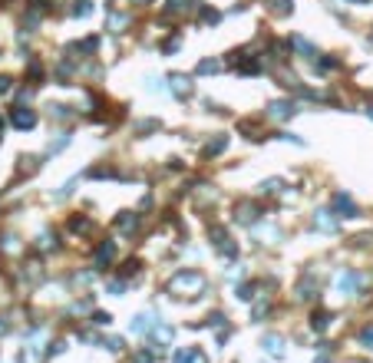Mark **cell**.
I'll list each match as a JSON object with an SVG mask.
<instances>
[{"label":"cell","mask_w":373,"mask_h":363,"mask_svg":"<svg viewBox=\"0 0 373 363\" xmlns=\"http://www.w3.org/2000/svg\"><path fill=\"white\" fill-rule=\"evenodd\" d=\"M172 291H202L205 287V277L199 274V271H182V274L172 277Z\"/></svg>","instance_id":"cell-1"},{"label":"cell","mask_w":373,"mask_h":363,"mask_svg":"<svg viewBox=\"0 0 373 363\" xmlns=\"http://www.w3.org/2000/svg\"><path fill=\"white\" fill-rule=\"evenodd\" d=\"M363 284V274H357V271H347V274H337V291L340 294H353L357 287Z\"/></svg>","instance_id":"cell-2"},{"label":"cell","mask_w":373,"mask_h":363,"mask_svg":"<svg viewBox=\"0 0 373 363\" xmlns=\"http://www.w3.org/2000/svg\"><path fill=\"white\" fill-rule=\"evenodd\" d=\"M294 112H297V109H294V103H287V99H274V103L268 106V116L271 119H291Z\"/></svg>","instance_id":"cell-3"},{"label":"cell","mask_w":373,"mask_h":363,"mask_svg":"<svg viewBox=\"0 0 373 363\" xmlns=\"http://www.w3.org/2000/svg\"><path fill=\"white\" fill-rule=\"evenodd\" d=\"M168 83H172L168 89H172V93L178 96V99H185V96L192 93V79H189V76H182V73H172V76H168Z\"/></svg>","instance_id":"cell-4"},{"label":"cell","mask_w":373,"mask_h":363,"mask_svg":"<svg viewBox=\"0 0 373 363\" xmlns=\"http://www.w3.org/2000/svg\"><path fill=\"white\" fill-rule=\"evenodd\" d=\"M261 347L268 350L274 360H281V356H284V337H278V333H268V337L261 340Z\"/></svg>","instance_id":"cell-5"},{"label":"cell","mask_w":373,"mask_h":363,"mask_svg":"<svg viewBox=\"0 0 373 363\" xmlns=\"http://www.w3.org/2000/svg\"><path fill=\"white\" fill-rule=\"evenodd\" d=\"M333 208L343 212V218H357V205L350 202V195H333Z\"/></svg>","instance_id":"cell-6"},{"label":"cell","mask_w":373,"mask_h":363,"mask_svg":"<svg viewBox=\"0 0 373 363\" xmlns=\"http://www.w3.org/2000/svg\"><path fill=\"white\" fill-rule=\"evenodd\" d=\"M14 126L17 129H33L37 126V116L30 109H14Z\"/></svg>","instance_id":"cell-7"},{"label":"cell","mask_w":373,"mask_h":363,"mask_svg":"<svg viewBox=\"0 0 373 363\" xmlns=\"http://www.w3.org/2000/svg\"><path fill=\"white\" fill-rule=\"evenodd\" d=\"M112 258H116V245H112V241H109V245H99V248H96V268L109 264Z\"/></svg>","instance_id":"cell-8"},{"label":"cell","mask_w":373,"mask_h":363,"mask_svg":"<svg viewBox=\"0 0 373 363\" xmlns=\"http://www.w3.org/2000/svg\"><path fill=\"white\" fill-rule=\"evenodd\" d=\"M175 363H205V353H202V350H178V353H175Z\"/></svg>","instance_id":"cell-9"},{"label":"cell","mask_w":373,"mask_h":363,"mask_svg":"<svg viewBox=\"0 0 373 363\" xmlns=\"http://www.w3.org/2000/svg\"><path fill=\"white\" fill-rule=\"evenodd\" d=\"M314 225H317L320 231H333V228H337V221H333V212H317V215H314Z\"/></svg>","instance_id":"cell-10"},{"label":"cell","mask_w":373,"mask_h":363,"mask_svg":"<svg viewBox=\"0 0 373 363\" xmlns=\"http://www.w3.org/2000/svg\"><path fill=\"white\" fill-rule=\"evenodd\" d=\"M327 324H330V314H327V310H314L310 327H314V330H327Z\"/></svg>","instance_id":"cell-11"},{"label":"cell","mask_w":373,"mask_h":363,"mask_svg":"<svg viewBox=\"0 0 373 363\" xmlns=\"http://www.w3.org/2000/svg\"><path fill=\"white\" fill-rule=\"evenodd\" d=\"M225 149H228V135H218L215 142L205 145V155H218V152H225Z\"/></svg>","instance_id":"cell-12"},{"label":"cell","mask_w":373,"mask_h":363,"mask_svg":"<svg viewBox=\"0 0 373 363\" xmlns=\"http://www.w3.org/2000/svg\"><path fill=\"white\" fill-rule=\"evenodd\" d=\"M116 225H119L122 231H132L135 225H139V215H129V212H122L119 218H116Z\"/></svg>","instance_id":"cell-13"},{"label":"cell","mask_w":373,"mask_h":363,"mask_svg":"<svg viewBox=\"0 0 373 363\" xmlns=\"http://www.w3.org/2000/svg\"><path fill=\"white\" fill-rule=\"evenodd\" d=\"M291 47H297V50H301V53L314 56V47H310V43H307V40H304V37H291Z\"/></svg>","instance_id":"cell-14"},{"label":"cell","mask_w":373,"mask_h":363,"mask_svg":"<svg viewBox=\"0 0 373 363\" xmlns=\"http://www.w3.org/2000/svg\"><path fill=\"white\" fill-rule=\"evenodd\" d=\"M73 14H76V17H89V14H93V4H89V0H76Z\"/></svg>","instance_id":"cell-15"},{"label":"cell","mask_w":373,"mask_h":363,"mask_svg":"<svg viewBox=\"0 0 373 363\" xmlns=\"http://www.w3.org/2000/svg\"><path fill=\"white\" fill-rule=\"evenodd\" d=\"M218 70H222L218 60H202V63H199V73H218Z\"/></svg>","instance_id":"cell-16"},{"label":"cell","mask_w":373,"mask_h":363,"mask_svg":"<svg viewBox=\"0 0 373 363\" xmlns=\"http://www.w3.org/2000/svg\"><path fill=\"white\" fill-rule=\"evenodd\" d=\"M238 212H241V215H238V218H241V221H245V225H251V221H254V218H258V212H254V208H251V205H241V208H238Z\"/></svg>","instance_id":"cell-17"},{"label":"cell","mask_w":373,"mask_h":363,"mask_svg":"<svg viewBox=\"0 0 373 363\" xmlns=\"http://www.w3.org/2000/svg\"><path fill=\"white\" fill-rule=\"evenodd\" d=\"M132 330H135V333H145V330H149V317L139 314V317L132 320Z\"/></svg>","instance_id":"cell-18"},{"label":"cell","mask_w":373,"mask_h":363,"mask_svg":"<svg viewBox=\"0 0 373 363\" xmlns=\"http://www.w3.org/2000/svg\"><path fill=\"white\" fill-rule=\"evenodd\" d=\"M294 0H274V14H291Z\"/></svg>","instance_id":"cell-19"},{"label":"cell","mask_w":373,"mask_h":363,"mask_svg":"<svg viewBox=\"0 0 373 363\" xmlns=\"http://www.w3.org/2000/svg\"><path fill=\"white\" fill-rule=\"evenodd\" d=\"M96 47H99V40H96V37H89V40H83V43H76V50H83V53H93Z\"/></svg>","instance_id":"cell-20"},{"label":"cell","mask_w":373,"mask_h":363,"mask_svg":"<svg viewBox=\"0 0 373 363\" xmlns=\"http://www.w3.org/2000/svg\"><path fill=\"white\" fill-rule=\"evenodd\" d=\"M63 145H70V132H63L60 139H56V142H50V152H60Z\"/></svg>","instance_id":"cell-21"},{"label":"cell","mask_w":373,"mask_h":363,"mask_svg":"<svg viewBox=\"0 0 373 363\" xmlns=\"http://www.w3.org/2000/svg\"><path fill=\"white\" fill-rule=\"evenodd\" d=\"M70 228H73V231H89L93 225H89L86 218H73V221H70Z\"/></svg>","instance_id":"cell-22"},{"label":"cell","mask_w":373,"mask_h":363,"mask_svg":"<svg viewBox=\"0 0 373 363\" xmlns=\"http://www.w3.org/2000/svg\"><path fill=\"white\" fill-rule=\"evenodd\" d=\"M93 324H99V327H109V324H112V314H103V310H99V314H93Z\"/></svg>","instance_id":"cell-23"},{"label":"cell","mask_w":373,"mask_h":363,"mask_svg":"<svg viewBox=\"0 0 373 363\" xmlns=\"http://www.w3.org/2000/svg\"><path fill=\"white\" fill-rule=\"evenodd\" d=\"M155 340H159V343H168V340H172V330H168V327H155Z\"/></svg>","instance_id":"cell-24"},{"label":"cell","mask_w":373,"mask_h":363,"mask_svg":"<svg viewBox=\"0 0 373 363\" xmlns=\"http://www.w3.org/2000/svg\"><path fill=\"white\" fill-rule=\"evenodd\" d=\"M238 297H241V300H251V297H254V284H241V287H238Z\"/></svg>","instance_id":"cell-25"},{"label":"cell","mask_w":373,"mask_h":363,"mask_svg":"<svg viewBox=\"0 0 373 363\" xmlns=\"http://www.w3.org/2000/svg\"><path fill=\"white\" fill-rule=\"evenodd\" d=\"M360 343L373 347V327H363V330H360Z\"/></svg>","instance_id":"cell-26"},{"label":"cell","mask_w":373,"mask_h":363,"mask_svg":"<svg viewBox=\"0 0 373 363\" xmlns=\"http://www.w3.org/2000/svg\"><path fill=\"white\" fill-rule=\"evenodd\" d=\"M202 20H205V24H215V20H218V10L205 7V10H202Z\"/></svg>","instance_id":"cell-27"},{"label":"cell","mask_w":373,"mask_h":363,"mask_svg":"<svg viewBox=\"0 0 373 363\" xmlns=\"http://www.w3.org/2000/svg\"><path fill=\"white\" fill-rule=\"evenodd\" d=\"M122 24H126V17H119V14H112V17H109V27H112V30H119Z\"/></svg>","instance_id":"cell-28"},{"label":"cell","mask_w":373,"mask_h":363,"mask_svg":"<svg viewBox=\"0 0 373 363\" xmlns=\"http://www.w3.org/2000/svg\"><path fill=\"white\" fill-rule=\"evenodd\" d=\"M189 7V0H168V10H185Z\"/></svg>","instance_id":"cell-29"},{"label":"cell","mask_w":373,"mask_h":363,"mask_svg":"<svg viewBox=\"0 0 373 363\" xmlns=\"http://www.w3.org/2000/svg\"><path fill=\"white\" fill-rule=\"evenodd\" d=\"M106 347H109V350H122V340L119 337H109V340H106Z\"/></svg>","instance_id":"cell-30"},{"label":"cell","mask_w":373,"mask_h":363,"mask_svg":"<svg viewBox=\"0 0 373 363\" xmlns=\"http://www.w3.org/2000/svg\"><path fill=\"white\" fill-rule=\"evenodd\" d=\"M10 93V76H0V96Z\"/></svg>","instance_id":"cell-31"},{"label":"cell","mask_w":373,"mask_h":363,"mask_svg":"<svg viewBox=\"0 0 373 363\" xmlns=\"http://www.w3.org/2000/svg\"><path fill=\"white\" fill-rule=\"evenodd\" d=\"M109 291H112V294H122V291H126V284H122V281H112Z\"/></svg>","instance_id":"cell-32"},{"label":"cell","mask_w":373,"mask_h":363,"mask_svg":"<svg viewBox=\"0 0 373 363\" xmlns=\"http://www.w3.org/2000/svg\"><path fill=\"white\" fill-rule=\"evenodd\" d=\"M132 363H152V356H149V353H135Z\"/></svg>","instance_id":"cell-33"},{"label":"cell","mask_w":373,"mask_h":363,"mask_svg":"<svg viewBox=\"0 0 373 363\" xmlns=\"http://www.w3.org/2000/svg\"><path fill=\"white\" fill-rule=\"evenodd\" d=\"M366 43H370V47H373V33H370V37H366Z\"/></svg>","instance_id":"cell-34"},{"label":"cell","mask_w":373,"mask_h":363,"mask_svg":"<svg viewBox=\"0 0 373 363\" xmlns=\"http://www.w3.org/2000/svg\"><path fill=\"white\" fill-rule=\"evenodd\" d=\"M350 4H363V0H350Z\"/></svg>","instance_id":"cell-35"},{"label":"cell","mask_w":373,"mask_h":363,"mask_svg":"<svg viewBox=\"0 0 373 363\" xmlns=\"http://www.w3.org/2000/svg\"><path fill=\"white\" fill-rule=\"evenodd\" d=\"M0 330H4V324H0Z\"/></svg>","instance_id":"cell-36"}]
</instances>
